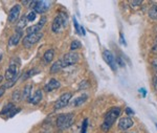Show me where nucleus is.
Segmentation results:
<instances>
[{
	"label": "nucleus",
	"mask_w": 157,
	"mask_h": 133,
	"mask_svg": "<svg viewBox=\"0 0 157 133\" xmlns=\"http://www.w3.org/2000/svg\"><path fill=\"white\" fill-rule=\"evenodd\" d=\"M121 114V109L118 107L116 108L110 109L107 113L105 114V119L102 124V130L105 132H107L111 127L113 126V124L115 123V121L117 119L118 115Z\"/></svg>",
	"instance_id": "obj_1"
},
{
	"label": "nucleus",
	"mask_w": 157,
	"mask_h": 133,
	"mask_svg": "<svg viewBox=\"0 0 157 133\" xmlns=\"http://www.w3.org/2000/svg\"><path fill=\"white\" fill-rule=\"evenodd\" d=\"M73 122H75V114L73 113L61 114L57 119V127L60 130L68 129L69 127L72 126Z\"/></svg>",
	"instance_id": "obj_2"
},
{
	"label": "nucleus",
	"mask_w": 157,
	"mask_h": 133,
	"mask_svg": "<svg viewBox=\"0 0 157 133\" xmlns=\"http://www.w3.org/2000/svg\"><path fill=\"white\" fill-rule=\"evenodd\" d=\"M67 25V16L64 13H60L54 19L52 24V29L54 33H61Z\"/></svg>",
	"instance_id": "obj_3"
},
{
	"label": "nucleus",
	"mask_w": 157,
	"mask_h": 133,
	"mask_svg": "<svg viewBox=\"0 0 157 133\" xmlns=\"http://www.w3.org/2000/svg\"><path fill=\"white\" fill-rule=\"evenodd\" d=\"M80 59V56L78 53H75V52H70L65 53L64 56L61 59V63H62V67H68V66H71L73 64H75Z\"/></svg>",
	"instance_id": "obj_4"
},
{
	"label": "nucleus",
	"mask_w": 157,
	"mask_h": 133,
	"mask_svg": "<svg viewBox=\"0 0 157 133\" xmlns=\"http://www.w3.org/2000/svg\"><path fill=\"white\" fill-rule=\"evenodd\" d=\"M52 2L49 1H32L30 7L36 14H44L49 10Z\"/></svg>",
	"instance_id": "obj_5"
},
{
	"label": "nucleus",
	"mask_w": 157,
	"mask_h": 133,
	"mask_svg": "<svg viewBox=\"0 0 157 133\" xmlns=\"http://www.w3.org/2000/svg\"><path fill=\"white\" fill-rule=\"evenodd\" d=\"M43 37V34L41 32L40 33H37V34H30V35H26L25 37L23 38V45L26 48H29L32 47L33 45H35L36 43L39 42L41 40V38Z\"/></svg>",
	"instance_id": "obj_6"
},
{
	"label": "nucleus",
	"mask_w": 157,
	"mask_h": 133,
	"mask_svg": "<svg viewBox=\"0 0 157 133\" xmlns=\"http://www.w3.org/2000/svg\"><path fill=\"white\" fill-rule=\"evenodd\" d=\"M71 96H72V94L70 92L63 93L62 96L58 99V101L55 103V106H54L55 109L59 110V109H62V108H64V107H66L67 105L69 104L70 100H71Z\"/></svg>",
	"instance_id": "obj_7"
},
{
	"label": "nucleus",
	"mask_w": 157,
	"mask_h": 133,
	"mask_svg": "<svg viewBox=\"0 0 157 133\" xmlns=\"http://www.w3.org/2000/svg\"><path fill=\"white\" fill-rule=\"evenodd\" d=\"M20 66V64H16V63H13L11 62L10 64L9 68L6 69V79L7 81H13V80H16L17 76H18V67Z\"/></svg>",
	"instance_id": "obj_8"
},
{
	"label": "nucleus",
	"mask_w": 157,
	"mask_h": 133,
	"mask_svg": "<svg viewBox=\"0 0 157 133\" xmlns=\"http://www.w3.org/2000/svg\"><path fill=\"white\" fill-rule=\"evenodd\" d=\"M103 58H104V60H105V62L109 65V67H110L113 71H115L116 65H117V64H116V58L114 57V55H113L110 50H104Z\"/></svg>",
	"instance_id": "obj_9"
},
{
	"label": "nucleus",
	"mask_w": 157,
	"mask_h": 133,
	"mask_svg": "<svg viewBox=\"0 0 157 133\" xmlns=\"http://www.w3.org/2000/svg\"><path fill=\"white\" fill-rule=\"evenodd\" d=\"M18 112H20V109L17 108L13 103H9L4 106V108L1 110L0 114L1 115H6L7 117H13L14 115H16Z\"/></svg>",
	"instance_id": "obj_10"
},
{
	"label": "nucleus",
	"mask_w": 157,
	"mask_h": 133,
	"mask_svg": "<svg viewBox=\"0 0 157 133\" xmlns=\"http://www.w3.org/2000/svg\"><path fill=\"white\" fill-rule=\"evenodd\" d=\"M20 12H21V6H20V4H15V6H13L9 12V17H7L9 22H11V23H15V22L18 20Z\"/></svg>",
	"instance_id": "obj_11"
},
{
	"label": "nucleus",
	"mask_w": 157,
	"mask_h": 133,
	"mask_svg": "<svg viewBox=\"0 0 157 133\" xmlns=\"http://www.w3.org/2000/svg\"><path fill=\"white\" fill-rule=\"evenodd\" d=\"M22 36H23V30L21 29H17L16 32L13 34L9 39V46L13 47L16 46L17 44L20 42V40L22 39Z\"/></svg>",
	"instance_id": "obj_12"
},
{
	"label": "nucleus",
	"mask_w": 157,
	"mask_h": 133,
	"mask_svg": "<svg viewBox=\"0 0 157 133\" xmlns=\"http://www.w3.org/2000/svg\"><path fill=\"white\" fill-rule=\"evenodd\" d=\"M134 125V122L132 121V119L130 117H121L118 122V129L121 131H126V130L132 128Z\"/></svg>",
	"instance_id": "obj_13"
},
{
	"label": "nucleus",
	"mask_w": 157,
	"mask_h": 133,
	"mask_svg": "<svg viewBox=\"0 0 157 133\" xmlns=\"http://www.w3.org/2000/svg\"><path fill=\"white\" fill-rule=\"evenodd\" d=\"M60 86H61V84L57 79H50V80L45 84L44 91H46V92H52V91L56 90V89L60 88Z\"/></svg>",
	"instance_id": "obj_14"
},
{
	"label": "nucleus",
	"mask_w": 157,
	"mask_h": 133,
	"mask_svg": "<svg viewBox=\"0 0 157 133\" xmlns=\"http://www.w3.org/2000/svg\"><path fill=\"white\" fill-rule=\"evenodd\" d=\"M42 98H43L42 91H41V90H37L36 92H35V93L33 94V96L29 98V103H32L33 105H37V104H39L40 102L42 101Z\"/></svg>",
	"instance_id": "obj_15"
},
{
	"label": "nucleus",
	"mask_w": 157,
	"mask_h": 133,
	"mask_svg": "<svg viewBox=\"0 0 157 133\" xmlns=\"http://www.w3.org/2000/svg\"><path fill=\"white\" fill-rule=\"evenodd\" d=\"M87 99H88L87 94H82L81 96H78V98L73 100L71 103H70V105H71V107H80L87 101Z\"/></svg>",
	"instance_id": "obj_16"
},
{
	"label": "nucleus",
	"mask_w": 157,
	"mask_h": 133,
	"mask_svg": "<svg viewBox=\"0 0 157 133\" xmlns=\"http://www.w3.org/2000/svg\"><path fill=\"white\" fill-rule=\"evenodd\" d=\"M54 57H55V49L50 48V49H47L44 53V55H43V61H44L45 64H49L54 60Z\"/></svg>",
	"instance_id": "obj_17"
},
{
	"label": "nucleus",
	"mask_w": 157,
	"mask_h": 133,
	"mask_svg": "<svg viewBox=\"0 0 157 133\" xmlns=\"http://www.w3.org/2000/svg\"><path fill=\"white\" fill-rule=\"evenodd\" d=\"M32 89H33V84H27V85L23 88L22 99H23V100L29 99L30 96H32Z\"/></svg>",
	"instance_id": "obj_18"
},
{
	"label": "nucleus",
	"mask_w": 157,
	"mask_h": 133,
	"mask_svg": "<svg viewBox=\"0 0 157 133\" xmlns=\"http://www.w3.org/2000/svg\"><path fill=\"white\" fill-rule=\"evenodd\" d=\"M39 72H40V70L38 69V68H33V69H29V70H27L26 72H24L23 76L20 78V80H26V79H29L30 76L37 75V73H39Z\"/></svg>",
	"instance_id": "obj_19"
},
{
	"label": "nucleus",
	"mask_w": 157,
	"mask_h": 133,
	"mask_svg": "<svg viewBox=\"0 0 157 133\" xmlns=\"http://www.w3.org/2000/svg\"><path fill=\"white\" fill-rule=\"evenodd\" d=\"M42 29V27L39 26V24H35V25H32V26L27 27L26 29V33L27 35H30V34H37V33H40Z\"/></svg>",
	"instance_id": "obj_20"
},
{
	"label": "nucleus",
	"mask_w": 157,
	"mask_h": 133,
	"mask_svg": "<svg viewBox=\"0 0 157 133\" xmlns=\"http://www.w3.org/2000/svg\"><path fill=\"white\" fill-rule=\"evenodd\" d=\"M62 63H61L60 60H58L57 62H55L54 64L52 65V67H50V73H56L58 72V71H60L62 69Z\"/></svg>",
	"instance_id": "obj_21"
},
{
	"label": "nucleus",
	"mask_w": 157,
	"mask_h": 133,
	"mask_svg": "<svg viewBox=\"0 0 157 133\" xmlns=\"http://www.w3.org/2000/svg\"><path fill=\"white\" fill-rule=\"evenodd\" d=\"M27 18H26V15H23L21 18H20V20H19V23L17 24V29H21V30H23V29L25 26H26V24H27Z\"/></svg>",
	"instance_id": "obj_22"
},
{
	"label": "nucleus",
	"mask_w": 157,
	"mask_h": 133,
	"mask_svg": "<svg viewBox=\"0 0 157 133\" xmlns=\"http://www.w3.org/2000/svg\"><path fill=\"white\" fill-rule=\"evenodd\" d=\"M149 17L154 20L157 19V6H153L149 10Z\"/></svg>",
	"instance_id": "obj_23"
},
{
	"label": "nucleus",
	"mask_w": 157,
	"mask_h": 133,
	"mask_svg": "<svg viewBox=\"0 0 157 133\" xmlns=\"http://www.w3.org/2000/svg\"><path fill=\"white\" fill-rule=\"evenodd\" d=\"M81 46H82V44H81L80 41H78V40H73L71 42V44H70V50H71V52H75V50L81 48Z\"/></svg>",
	"instance_id": "obj_24"
},
{
	"label": "nucleus",
	"mask_w": 157,
	"mask_h": 133,
	"mask_svg": "<svg viewBox=\"0 0 157 133\" xmlns=\"http://www.w3.org/2000/svg\"><path fill=\"white\" fill-rule=\"evenodd\" d=\"M12 99H13V101H15V102H19L20 100L22 99L21 91H20V90H15L14 92H13V94H12Z\"/></svg>",
	"instance_id": "obj_25"
},
{
	"label": "nucleus",
	"mask_w": 157,
	"mask_h": 133,
	"mask_svg": "<svg viewBox=\"0 0 157 133\" xmlns=\"http://www.w3.org/2000/svg\"><path fill=\"white\" fill-rule=\"evenodd\" d=\"M26 18H27V21L29 22H33L35 19H36V13L34 11H30L29 14L26 15Z\"/></svg>",
	"instance_id": "obj_26"
},
{
	"label": "nucleus",
	"mask_w": 157,
	"mask_h": 133,
	"mask_svg": "<svg viewBox=\"0 0 157 133\" xmlns=\"http://www.w3.org/2000/svg\"><path fill=\"white\" fill-rule=\"evenodd\" d=\"M87 127H88V119H85L82 124V128H81V133H87Z\"/></svg>",
	"instance_id": "obj_27"
},
{
	"label": "nucleus",
	"mask_w": 157,
	"mask_h": 133,
	"mask_svg": "<svg viewBox=\"0 0 157 133\" xmlns=\"http://www.w3.org/2000/svg\"><path fill=\"white\" fill-rule=\"evenodd\" d=\"M16 84V80H13V81H9V82H6V84L3 85V87L6 89H7V88H11V87H13Z\"/></svg>",
	"instance_id": "obj_28"
},
{
	"label": "nucleus",
	"mask_w": 157,
	"mask_h": 133,
	"mask_svg": "<svg viewBox=\"0 0 157 133\" xmlns=\"http://www.w3.org/2000/svg\"><path fill=\"white\" fill-rule=\"evenodd\" d=\"M73 24H75V30L78 32V34H80V35H82V33H81V29L82 27H80V25H78V21H77V19H73Z\"/></svg>",
	"instance_id": "obj_29"
},
{
	"label": "nucleus",
	"mask_w": 157,
	"mask_h": 133,
	"mask_svg": "<svg viewBox=\"0 0 157 133\" xmlns=\"http://www.w3.org/2000/svg\"><path fill=\"white\" fill-rule=\"evenodd\" d=\"M46 23V17H41V19L39 20V22H38V24H39V26L40 27H43L44 26V24Z\"/></svg>",
	"instance_id": "obj_30"
},
{
	"label": "nucleus",
	"mask_w": 157,
	"mask_h": 133,
	"mask_svg": "<svg viewBox=\"0 0 157 133\" xmlns=\"http://www.w3.org/2000/svg\"><path fill=\"white\" fill-rule=\"evenodd\" d=\"M126 113L128 114V115H134V111L133 110H131L130 108H129V107H127V108H126Z\"/></svg>",
	"instance_id": "obj_31"
},
{
	"label": "nucleus",
	"mask_w": 157,
	"mask_h": 133,
	"mask_svg": "<svg viewBox=\"0 0 157 133\" xmlns=\"http://www.w3.org/2000/svg\"><path fill=\"white\" fill-rule=\"evenodd\" d=\"M153 85H154V88L157 89V73L154 76V78H153Z\"/></svg>",
	"instance_id": "obj_32"
},
{
	"label": "nucleus",
	"mask_w": 157,
	"mask_h": 133,
	"mask_svg": "<svg viewBox=\"0 0 157 133\" xmlns=\"http://www.w3.org/2000/svg\"><path fill=\"white\" fill-rule=\"evenodd\" d=\"M4 91H6V88H4L3 85H2L1 87H0V98L4 94Z\"/></svg>",
	"instance_id": "obj_33"
},
{
	"label": "nucleus",
	"mask_w": 157,
	"mask_h": 133,
	"mask_svg": "<svg viewBox=\"0 0 157 133\" xmlns=\"http://www.w3.org/2000/svg\"><path fill=\"white\" fill-rule=\"evenodd\" d=\"M139 92L143 93V96H146V94H147V92H146V89H144V88L139 89Z\"/></svg>",
	"instance_id": "obj_34"
},
{
	"label": "nucleus",
	"mask_w": 157,
	"mask_h": 133,
	"mask_svg": "<svg viewBox=\"0 0 157 133\" xmlns=\"http://www.w3.org/2000/svg\"><path fill=\"white\" fill-rule=\"evenodd\" d=\"M121 43H123V44H126V41H125V38L123 37V34H121Z\"/></svg>",
	"instance_id": "obj_35"
},
{
	"label": "nucleus",
	"mask_w": 157,
	"mask_h": 133,
	"mask_svg": "<svg viewBox=\"0 0 157 133\" xmlns=\"http://www.w3.org/2000/svg\"><path fill=\"white\" fill-rule=\"evenodd\" d=\"M30 3H32V1H22L23 6H30Z\"/></svg>",
	"instance_id": "obj_36"
},
{
	"label": "nucleus",
	"mask_w": 157,
	"mask_h": 133,
	"mask_svg": "<svg viewBox=\"0 0 157 133\" xmlns=\"http://www.w3.org/2000/svg\"><path fill=\"white\" fill-rule=\"evenodd\" d=\"M131 4H141V1H132Z\"/></svg>",
	"instance_id": "obj_37"
},
{
	"label": "nucleus",
	"mask_w": 157,
	"mask_h": 133,
	"mask_svg": "<svg viewBox=\"0 0 157 133\" xmlns=\"http://www.w3.org/2000/svg\"><path fill=\"white\" fill-rule=\"evenodd\" d=\"M2 80H3V76H0V83H1V82H2Z\"/></svg>",
	"instance_id": "obj_38"
},
{
	"label": "nucleus",
	"mask_w": 157,
	"mask_h": 133,
	"mask_svg": "<svg viewBox=\"0 0 157 133\" xmlns=\"http://www.w3.org/2000/svg\"><path fill=\"white\" fill-rule=\"evenodd\" d=\"M1 59H2V53H1V50H0V61H1Z\"/></svg>",
	"instance_id": "obj_39"
},
{
	"label": "nucleus",
	"mask_w": 157,
	"mask_h": 133,
	"mask_svg": "<svg viewBox=\"0 0 157 133\" xmlns=\"http://www.w3.org/2000/svg\"><path fill=\"white\" fill-rule=\"evenodd\" d=\"M155 43H156V44H157V37H156V39H155Z\"/></svg>",
	"instance_id": "obj_40"
},
{
	"label": "nucleus",
	"mask_w": 157,
	"mask_h": 133,
	"mask_svg": "<svg viewBox=\"0 0 157 133\" xmlns=\"http://www.w3.org/2000/svg\"><path fill=\"white\" fill-rule=\"evenodd\" d=\"M126 133H131V132H126ZM132 133H135V132H132Z\"/></svg>",
	"instance_id": "obj_41"
},
{
	"label": "nucleus",
	"mask_w": 157,
	"mask_h": 133,
	"mask_svg": "<svg viewBox=\"0 0 157 133\" xmlns=\"http://www.w3.org/2000/svg\"><path fill=\"white\" fill-rule=\"evenodd\" d=\"M156 128H157V124H156Z\"/></svg>",
	"instance_id": "obj_42"
},
{
	"label": "nucleus",
	"mask_w": 157,
	"mask_h": 133,
	"mask_svg": "<svg viewBox=\"0 0 157 133\" xmlns=\"http://www.w3.org/2000/svg\"><path fill=\"white\" fill-rule=\"evenodd\" d=\"M45 133H46V132H45Z\"/></svg>",
	"instance_id": "obj_43"
}]
</instances>
